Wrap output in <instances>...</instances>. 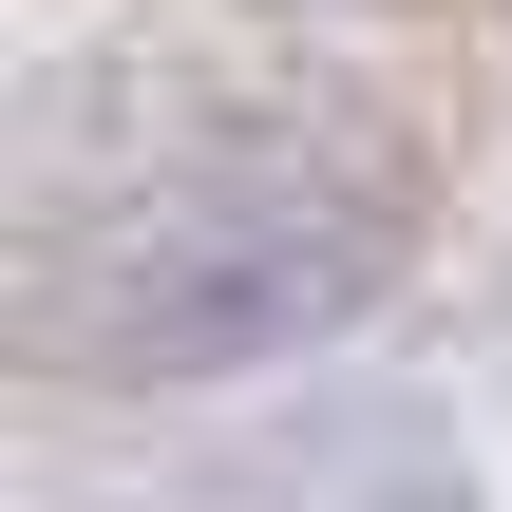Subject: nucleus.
<instances>
[{
	"label": "nucleus",
	"mask_w": 512,
	"mask_h": 512,
	"mask_svg": "<svg viewBox=\"0 0 512 512\" xmlns=\"http://www.w3.org/2000/svg\"><path fill=\"white\" fill-rule=\"evenodd\" d=\"M361 285H380V209L323 152H190V171H152L114 209H57V247H38V323L76 361H114V380L285 361Z\"/></svg>",
	"instance_id": "1"
}]
</instances>
